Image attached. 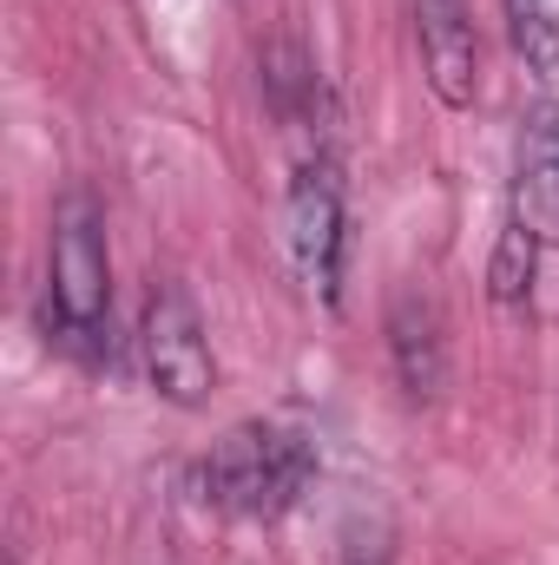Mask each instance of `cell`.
Here are the masks:
<instances>
[{"label":"cell","instance_id":"6da1fadb","mask_svg":"<svg viewBox=\"0 0 559 565\" xmlns=\"http://www.w3.org/2000/svg\"><path fill=\"white\" fill-rule=\"evenodd\" d=\"M46 329L80 362H106L113 355V264H106V211H99L93 191H66L53 204Z\"/></svg>","mask_w":559,"mask_h":565},{"label":"cell","instance_id":"7a4b0ae2","mask_svg":"<svg viewBox=\"0 0 559 565\" xmlns=\"http://www.w3.org/2000/svg\"><path fill=\"white\" fill-rule=\"evenodd\" d=\"M309 480H316V447L283 422H238L198 460V493L231 520H283Z\"/></svg>","mask_w":559,"mask_h":565},{"label":"cell","instance_id":"3957f363","mask_svg":"<svg viewBox=\"0 0 559 565\" xmlns=\"http://www.w3.org/2000/svg\"><path fill=\"white\" fill-rule=\"evenodd\" d=\"M139 355H145L151 388H158L171 408H204L218 369H211V342H204L198 302H191L178 282H151L145 322H139Z\"/></svg>","mask_w":559,"mask_h":565},{"label":"cell","instance_id":"277c9868","mask_svg":"<svg viewBox=\"0 0 559 565\" xmlns=\"http://www.w3.org/2000/svg\"><path fill=\"white\" fill-rule=\"evenodd\" d=\"M289 257H296V277L323 302H336V289H342V184L323 151L303 158L296 184H289Z\"/></svg>","mask_w":559,"mask_h":565},{"label":"cell","instance_id":"5b68a950","mask_svg":"<svg viewBox=\"0 0 559 565\" xmlns=\"http://www.w3.org/2000/svg\"><path fill=\"white\" fill-rule=\"evenodd\" d=\"M514 224L559 250V106H534L514 151Z\"/></svg>","mask_w":559,"mask_h":565},{"label":"cell","instance_id":"8992f818","mask_svg":"<svg viewBox=\"0 0 559 565\" xmlns=\"http://www.w3.org/2000/svg\"><path fill=\"white\" fill-rule=\"evenodd\" d=\"M415 33H421V66L441 106H474V79H481V46H474V20L467 0H415Z\"/></svg>","mask_w":559,"mask_h":565},{"label":"cell","instance_id":"52a82bcc","mask_svg":"<svg viewBox=\"0 0 559 565\" xmlns=\"http://www.w3.org/2000/svg\"><path fill=\"white\" fill-rule=\"evenodd\" d=\"M389 355H395V375L409 388V402H434L441 382H447V335H441V309L402 289L395 309H389Z\"/></svg>","mask_w":559,"mask_h":565},{"label":"cell","instance_id":"ba28073f","mask_svg":"<svg viewBox=\"0 0 559 565\" xmlns=\"http://www.w3.org/2000/svg\"><path fill=\"white\" fill-rule=\"evenodd\" d=\"M507 33L534 79H559V0H507Z\"/></svg>","mask_w":559,"mask_h":565},{"label":"cell","instance_id":"9c48e42d","mask_svg":"<svg viewBox=\"0 0 559 565\" xmlns=\"http://www.w3.org/2000/svg\"><path fill=\"white\" fill-rule=\"evenodd\" d=\"M534 237L520 231V224H507V237H500V257H494V296L500 302H514L520 289H527V277H534Z\"/></svg>","mask_w":559,"mask_h":565}]
</instances>
